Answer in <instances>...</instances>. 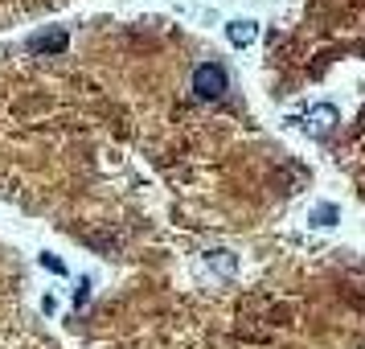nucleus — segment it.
I'll return each instance as SVG.
<instances>
[{
	"mask_svg": "<svg viewBox=\"0 0 365 349\" xmlns=\"http://www.w3.org/2000/svg\"><path fill=\"white\" fill-rule=\"evenodd\" d=\"M226 87H230V78H226V70L218 62H206V66L193 70V95L197 99H222Z\"/></svg>",
	"mask_w": 365,
	"mask_h": 349,
	"instance_id": "f257e3e1",
	"label": "nucleus"
},
{
	"mask_svg": "<svg viewBox=\"0 0 365 349\" xmlns=\"http://www.w3.org/2000/svg\"><path fill=\"white\" fill-rule=\"evenodd\" d=\"M308 119H312V132H328V128H332V119H337V111H332V107H316Z\"/></svg>",
	"mask_w": 365,
	"mask_h": 349,
	"instance_id": "20e7f679",
	"label": "nucleus"
},
{
	"mask_svg": "<svg viewBox=\"0 0 365 349\" xmlns=\"http://www.w3.org/2000/svg\"><path fill=\"white\" fill-rule=\"evenodd\" d=\"M66 41H70L66 29H50V33H38V38L29 41V50H33V54H62Z\"/></svg>",
	"mask_w": 365,
	"mask_h": 349,
	"instance_id": "f03ea898",
	"label": "nucleus"
},
{
	"mask_svg": "<svg viewBox=\"0 0 365 349\" xmlns=\"http://www.w3.org/2000/svg\"><path fill=\"white\" fill-rule=\"evenodd\" d=\"M254 33H259V29H254V21H234V25H230V41H234V45H250Z\"/></svg>",
	"mask_w": 365,
	"mask_h": 349,
	"instance_id": "7ed1b4c3",
	"label": "nucleus"
}]
</instances>
